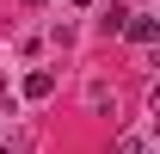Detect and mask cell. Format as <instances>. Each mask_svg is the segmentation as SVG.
I'll return each instance as SVG.
<instances>
[{
    "instance_id": "cell-1",
    "label": "cell",
    "mask_w": 160,
    "mask_h": 154,
    "mask_svg": "<svg viewBox=\"0 0 160 154\" xmlns=\"http://www.w3.org/2000/svg\"><path fill=\"white\" fill-rule=\"evenodd\" d=\"M123 37H129V43H154L160 37V19H154V13H129V19H123Z\"/></svg>"
},
{
    "instance_id": "cell-2",
    "label": "cell",
    "mask_w": 160,
    "mask_h": 154,
    "mask_svg": "<svg viewBox=\"0 0 160 154\" xmlns=\"http://www.w3.org/2000/svg\"><path fill=\"white\" fill-rule=\"evenodd\" d=\"M56 93V74H49V68H31V74H25V99H49Z\"/></svg>"
},
{
    "instance_id": "cell-3",
    "label": "cell",
    "mask_w": 160,
    "mask_h": 154,
    "mask_svg": "<svg viewBox=\"0 0 160 154\" xmlns=\"http://www.w3.org/2000/svg\"><path fill=\"white\" fill-rule=\"evenodd\" d=\"M111 154H142V142H136V136H117V148H111Z\"/></svg>"
},
{
    "instance_id": "cell-4",
    "label": "cell",
    "mask_w": 160,
    "mask_h": 154,
    "mask_svg": "<svg viewBox=\"0 0 160 154\" xmlns=\"http://www.w3.org/2000/svg\"><path fill=\"white\" fill-rule=\"evenodd\" d=\"M0 154H6V148H0Z\"/></svg>"
}]
</instances>
